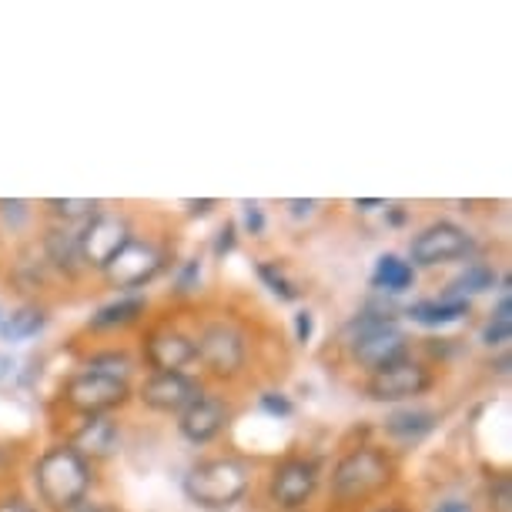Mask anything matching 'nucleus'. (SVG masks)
I'll return each mask as SVG.
<instances>
[{"label": "nucleus", "instance_id": "1", "mask_svg": "<svg viewBox=\"0 0 512 512\" xmlns=\"http://www.w3.org/2000/svg\"><path fill=\"white\" fill-rule=\"evenodd\" d=\"M34 482L41 502H47L54 512H71L91 492V462L71 442H61V446H51L37 459Z\"/></svg>", "mask_w": 512, "mask_h": 512}, {"label": "nucleus", "instance_id": "2", "mask_svg": "<svg viewBox=\"0 0 512 512\" xmlns=\"http://www.w3.org/2000/svg\"><path fill=\"white\" fill-rule=\"evenodd\" d=\"M248 482V466L241 459H205L198 466H191V472L185 476V496L201 509L225 512L235 502H241V496L248 492Z\"/></svg>", "mask_w": 512, "mask_h": 512}, {"label": "nucleus", "instance_id": "3", "mask_svg": "<svg viewBox=\"0 0 512 512\" xmlns=\"http://www.w3.org/2000/svg\"><path fill=\"white\" fill-rule=\"evenodd\" d=\"M392 476L395 466L385 449L379 446L349 449L332 469V496L335 502H362L389 486Z\"/></svg>", "mask_w": 512, "mask_h": 512}, {"label": "nucleus", "instance_id": "4", "mask_svg": "<svg viewBox=\"0 0 512 512\" xmlns=\"http://www.w3.org/2000/svg\"><path fill=\"white\" fill-rule=\"evenodd\" d=\"M345 335H349L352 345V359L369 372H379L385 365L409 355V338L392 322V315H379V312L359 315L345 325Z\"/></svg>", "mask_w": 512, "mask_h": 512}, {"label": "nucleus", "instance_id": "5", "mask_svg": "<svg viewBox=\"0 0 512 512\" xmlns=\"http://www.w3.org/2000/svg\"><path fill=\"white\" fill-rule=\"evenodd\" d=\"M131 399V382L128 379H114V375L81 369L77 375L64 382V402L81 415H108L114 409H121Z\"/></svg>", "mask_w": 512, "mask_h": 512}, {"label": "nucleus", "instance_id": "6", "mask_svg": "<svg viewBox=\"0 0 512 512\" xmlns=\"http://www.w3.org/2000/svg\"><path fill=\"white\" fill-rule=\"evenodd\" d=\"M472 235L456 221H432L429 228H422L419 235L412 238L409 245V258L412 268H436V265H449L459 262V258L472 255Z\"/></svg>", "mask_w": 512, "mask_h": 512}, {"label": "nucleus", "instance_id": "7", "mask_svg": "<svg viewBox=\"0 0 512 512\" xmlns=\"http://www.w3.org/2000/svg\"><path fill=\"white\" fill-rule=\"evenodd\" d=\"M432 372L425 369L422 362L415 359H399L392 365H385V369L372 372L369 382H365V395H369L372 402H409V399H419L432 389Z\"/></svg>", "mask_w": 512, "mask_h": 512}, {"label": "nucleus", "instance_id": "8", "mask_svg": "<svg viewBox=\"0 0 512 512\" xmlns=\"http://www.w3.org/2000/svg\"><path fill=\"white\" fill-rule=\"evenodd\" d=\"M198 359L218 379H235L245 365V335L231 322H211L195 342Z\"/></svg>", "mask_w": 512, "mask_h": 512}, {"label": "nucleus", "instance_id": "9", "mask_svg": "<svg viewBox=\"0 0 512 512\" xmlns=\"http://www.w3.org/2000/svg\"><path fill=\"white\" fill-rule=\"evenodd\" d=\"M161 268H164L161 251L154 248L151 241L131 238L128 245L111 258V265L104 268V278H108V285L121 288V292H134V288L154 282V278L161 275Z\"/></svg>", "mask_w": 512, "mask_h": 512}, {"label": "nucleus", "instance_id": "10", "mask_svg": "<svg viewBox=\"0 0 512 512\" xmlns=\"http://www.w3.org/2000/svg\"><path fill=\"white\" fill-rule=\"evenodd\" d=\"M318 462L305 459V456H292L285 459L282 466L272 472V482H268V499L275 502L278 509L295 512L305 509V502L315 496L318 489Z\"/></svg>", "mask_w": 512, "mask_h": 512}, {"label": "nucleus", "instance_id": "11", "mask_svg": "<svg viewBox=\"0 0 512 512\" xmlns=\"http://www.w3.org/2000/svg\"><path fill=\"white\" fill-rule=\"evenodd\" d=\"M131 241V228L121 215H94L88 225L77 231V248H81V265L108 268L111 258Z\"/></svg>", "mask_w": 512, "mask_h": 512}, {"label": "nucleus", "instance_id": "12", "mask_svg": "<svg viewBox=\"0 0 512 512\" xmlns=\"http://www.w3.org/2000/svg\"><path fill=\"white\" fill-rule=\"evenodd\" d=\"M201 395V385L185 372H151V379L141 385V402L161 415H181Z\"/></svg>", "mask_w": 512, "mask_h": 512}, {"label": "nucleus", "instance_id": "13", "mask_svg": "<svg viewBox=\"0 0 512 512\" xmlns=\"http://www.w3.org/2000/svg\"><path fill=\"white\" fill-rule=\"evenodd\" d=\"M198 359L195 352V338H188L178 328H154L144 338V362L151 365L154 372H181L185 365Z\"/></svg>", "mask_w": 512, "mask_h": 512}, {"label": "nucleus", "instance_id": "14", "mask_svg": "<svg viewBox=\"0 0 512 512\" xmlns=\"http://www.w3.org/2000/svg\"><path fill=\"white\" fill-rule=\"evenodd\" d=\"M228 425V405L215 399V395H201L195 405H188L185 412L178 415V432L195 446H205L218 436Z\"/></svg>", "mask_w": 512, "mask_h": 512}, {"label": "nucleus", "instance_id": "15", "mask_svg": "<svg viewBox=\"0 0 512 512\" xmlns=\"http://www.w3.org/2000/svg\"><path fill=\"white\" fill-rule=\"evenodd\" d=\"M71 446L88 462L91 459H111L121 446V429H118V422L108 419V415H91L88 425L77 432Z\"/></svg>", "mask_w": 512, "mask_h": 512}, {"label": "nucleus", "instance_id": "16", "mask_svg": "<svg viewBox=\"0 0 512 512\" xmlns=\"http://www.w3.org/2000/svg\"><path fill=\"white\" fill-rule=\"evenodd\" d=\"M466 315H469V302H459V298H422V302L409 305V318L425 328L456 325Z\"/></svg>", "mask_w": 512, "mask_h": 512}, {"label": "nucleus", "instance_id": "17", "mask_svg": "<svg viewBox=\"0 0 512 512\" xmlns=\"http://www.w3.org/2000/svg\"><path fill=\"white\" fill-rule=\"evenodd\" d=\"M436 412H429V409H395L389 419H385V432L395 439H405V442H412V439H422V436H429L432 429H436Z\"/></svg>", "mask_w": 512, "mask_h": 512}, {"label": "nucleus", "instance_id": "18", "mask_svg": "<svg viewBox=\"0 0 512 512\" xmlns=\"http://www.w3.org/2000/svg\"><path fill=\"white\" fill-rule=\"evenodd\" d=\"M499 275L496 268H489L486 262H472L466 265V272H459L446 288V298H459V302H469L472 295H482L489 288H496Z\"/></svg>", "mask_w": 512, "mask_h": 512}, {"label": "nucleus", "instance_id": "19", "mask_svg": "<svg viewBox=\"0 0 512 512\" xmlns=\"http://www.w3.org/2000/svg\"><path fill=\"white\" fill-rule=\"evenodd\" d=\"M415 282V268L399 255H382L372 268V288H382V292L399 295L405 288H412Z\"/></svg>", "mask_w": 512, "mask_h": 512}, {"label": "nucleus", "instance_id": "20", "mask_svg": "<svg viewBox=\"0 0 512 512\" xmlns=\"http://www.w3.org/2000/svg\"><path fill=\"white\" fill-rule=\"evenodd\" d=\"M144 308H148V302H144L141 295H124V298H118V302L101 305L98 312H94V318H91V328L131 325V322H138V318L144 315Z\"/></svg>", "mask_w": 512, "mask_h": 512}, {"label": "nucleus", "instance_id": "21", "mask_svg": "<svg viewBox=\"0 0 512 512\" xmlns=\"http://www.w3.org/2000/svg\"><path fill=\"white\" fill-rule=\"evenodd\" d=\"M44 325H47L44 308L21 305L17 312H11V315L4 318V325H0V335H4V342H27V338L41 335Z\"/></svg>", "mask_w": 512, "mask_h": 512}, {"label": "nucleus", "instance_id": "22", "mask_svg": "<svg viewBox=\"0 0 512 512\" xmlns=\"http://www.w3.org/2000/svg\"><path fill=\"white\" fill-rule=\"evenodd\" d=\"M44 248H47V258L61 268V272H77L81 265V248H77V231H67V228H51L44 238Z\"/></svg>", "mask_w": 512, "mask_h": 512}, {"label": "nucleus", "instance_id": "23", "mask_svg": "<svg viewBox=\"0 0 512 512\" xmlns=\"http://www.w3.org/2000/svg\"><path fill=\"white\" fill-rule=\"evenodd\" d=\"M509 338H512V298H509V292H502L489 325L482 328V342H486L489 349H499V345H506Z\"/></svg>", "mask_w": 512, "mask_h": 512}, {"label": "nucleus", "instance_id": "24", "mask_svg": "<svg viewBox=\"0 0 512 512\" xmlns=\"http://www.w3.org/2000/svg\"><path fill=\"white\" fill-rule=\"evenodd\" d=\"M255 272L265 282L268 292L278 298V302H298V298H302V288H298L292 278L285 275V268L278 265V262H262V265L255 268Z\"/></svg>", "mask_w": 512, "mask_h": 512}, {"label": "nucleus", "instance_id": "25", "mask_svg": "<svg viewBox=\"0 0 512 512\" xmlns=\"http://www.w3.org/2000/svg\"><path fill=\"white\" fill-rule=\"evenodd\" d=\"M47 208H51L64 225H71V221H84V225H88V221L98 215L101 205L91 198H47Z\"/></svg>", "mask_w": 512, "mask_h": 512}, {"label": "nucleus", "instance_id": "26", "mask_svg": "<svg viewBox=\"0 0 512 512\" xmlns=\"http://www.w3.org/2000/svg\"><path fill=\"white\" fill-rule=\"evenodd\" d=\"M88 369L114 375V379H131V359L124 352H101L88 362Z\"/></svg>", "mask_w": 512, "mask_h": 512}, {"label": "nucleus", "instance_id": "27", "mask_svg": "<svg viewBox=\"0 0 512 512\" xmlns=\"http://www.w3.org/2000/svg\"><path fill=\"white\" fill-rule=\"evenodd\" d=\"M509 502H512V479L496 476L489 482V506L496 512H509Z\"/></svg>", "mask_w": 512, "mask_h": 512}, {"label": "nucleus", "instance_id": "28", "mask_svg": "<svg viewBox=\"0 0 512 512\" xmlns=\"http://www.w3.org/2000/svg\"><path fill=\"white\" fill-rule=\"evenodd\" d=\"M262 409H265L268 415H278V419H288V415L295 412V405L288 402L282 392H265V395H262Z\"/></svg>", "mask_w": 512, "mask_h": 512}, {"label": "nucleus", "instance_id": "29", "mask_svg": "<svg viewBox=\"0 0 512 512\" xmlns=\"http://www.w3.org/2000/svg\"><path fill=\"white\" fill-rule=\"evenodd\" d=\"M198 278H201V262H198V258H191V262L185 265V272L178 275V285H175V292H178V295H188L191 288H195V282H198Z\"/></svg>", "mask_w": 512, "mask_h": 512}, {"label": "nucleus", "instance_id": "30", "mask_svg": "<svg viewBox=\"0 0 512 512\" xmlns=\"http://www.w3.org/2000/svg\"><path fill=\"white\" fill-rule=\"evenodd\" d=\"M312 332H315V315L312 312H295V342L308 345L312 342Z\"/></svg>", "mask_w": 512, "mask_h": 512}, {"label": "nucleus", "instance_id": "31", "mask_svg": "<svg viewBox=\"0 0 512 512\" xmlns=\"http://www.w3.org/2000/svg\"><path fill=\"white\" fill-rule=\"evenodd\" d=\"M235 251V225H225L218 231V241H215V255L218 258H225V255H231Z\"/></svg>", "mask_w": 512, "mask_h": 512}, {"label": "nucleus", "instance_id": "32", "mask_svg": "<svg viewBox=\"0 0 512 512\" xmlns=\"http://www.w3.org/2000/svg\"><path fill=\"white\" fill-rule=\"evenodd\" d=\"M245 228L251 231V235H262L265 231V215L258 205H245Z\"/></svg>", "mask_w": 512, "mask_h": 512}, {"label": "nucleus", "instance_id": "33", "mask_svg": "<svg viewBox=\"0 0 512 512\" xmlns=\"http://www.w3.org/2000/svg\"><path fill=\"white\" fill-rule=\"evenodd\" d=\"M0 512H37V509L24 496H7L0 499Z\"/></svg>", "mask_w": 512, "mask_h": 512}, {"label": "nucleus", "instance_id": "34", "mask_svg": "<svg viewBox=\"0 0 512 512\" xmlns=\"http://www.w3.org/2000/svg\"><path fill=\"white\" fill-rule=\"evenodd\" d=\"M14 369H17V362H14L7 352H0V382H7V379H11Z\"/></svg>", "mask_w": 512, "mask_h": 512}, {"label": "nucleus", "instance_id": "35", "mask_svg": "<svg viewBox=\"0 0 512 512\" xmlns=\"http://www.w3.org/2000/svg\"><path fill=\"white\" fill-rule=\"evenodd\" d=\"M436 512H472V506H469V502H462V499H449V502H442Z\"/></svg>", "mask_w": 512, "mask_h": 512}, {"label": "nucleus", "instance_id": "36", "mask_svg": "<svg viewBox=\"0 0 512 512\" xmlns=\"http://www.w3.org/2000/svg\"><path fill=\"white\" fill-rule=\"evenodd\" d=\"M288 208H292V215H295V218H302V215H312L315 201H288Z\"/></svg>", "mask_w": 512, "mask_h": 512}, {"label": "nucleus", "instance_id": "37", "mask_svg": "<svg viewBox=\"0 0 512 512\" xmlns=\"http://www.w3.org/2000/svg\"><path fill=\"white\" fill-rule=\"evenodd\" d=\"M211 208H215V201H191V215H195V218L208 215Z\"/></svg>", "mask_w": 512, "mask_h": 512}, {"label": "nucleus", "instance_id": "38", "mask_svg": "<svg viewBox=\"0 0 512 512\" xmlns=\"http://www.w3.org/2000/svg\"><path fill=\"white\" fill-rule=\"evenodd\" d=\"M355 208H359V211H375V208H385V201H379V198H369V201H355Z\"/></svg>", "mask_w": 512, "mask_h": 512}, {"label": "nucleus", "instance_id": "39", "mask_svg": "<svg viewBox=\"0 0 512 512\" xmlns=\"http://www.w3.org/2000/svg\"><path fill=\"white\" fill-rule=\"evenodd\" d=\"M379 512H402V509H379Z\"/></svg>", "mask_w": 512, "mask_h": 512}]
</instances>
